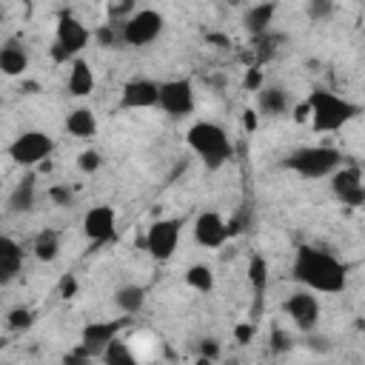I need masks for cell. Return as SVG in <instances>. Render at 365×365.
Wrapping results in <instances>:
<instances>
[{"label":"cell","mask_w":365,"mask_h":365,"mask_svg":"<svg viewBox=\"0 0 365 365\" xmlns=\"http://www.w3.org/2000/svg\"><path fill=\"white\" fill-rule=\"evenodd\" d=\"M114 305L123 311V314H137V311H143V305H145V288L143 285H123V288H117L114 291Z\"/></svg>","instance_id":"obj_22"},{"label":"cell","mask_w":365,"mask_h":365,"mask_svg":"<svg viewBox=\"0 0 365 365\" xmlns=\"http://www.w3.org/2000/svg\"><path fill=\"white\" fill-rule=\"evenodd\" d=\"M308 342H311V348H314V351H328V348H331L325 336H314V334H311V339H308Z\"/></svg>","instance_id":"obj_38"},{"label":"cell","mask_w":365,"mask_h":365,"mask_svg":"<svg viewBox=\"0 0 365 365\" xmlns=\"http://www.w3.org/2000/svg\"><path fill=\"white\" fill-rule=\"evenodd\" d=\"M31 311L29 308H14L11 314H9V328L11 331H23V328H29L31 325Z\"/></svg>","instance_id":"obj_29"},{"label":"cell","mask_w":365,"mask_h":365,"mask_svg":"<svg viewBox=\"0 0 365 365\" xmlns=\"http://www.w3.org/2000/svg\"><path fill=\"white\" fill-rule=\"evenodd\" d=\"M157 106L171 114V117H188L194 111V86L191 80L180 77V80H165L160 83V94H157Z\"/></svg>","instance_id":"obj_8"},{"label":"cell","mask_w":365,"mask_h":365,"mask_svg":"<svg viewBox=\"0 0 365 365\" xmlns=\"http://www.w3.org/2000/svg\"><path fill=\"white\" fill-rule=\"evenodd\" d=\"M257 125V117H254V111H245V128H254Z\"/></svg>","instance_id":"obj_40"},{"label":"cell","mask_w":365,"mask_h":365,"mask_svg":"<svg viewBox=\"0 0 365 365\" xmlns=\"http://www.w3.org/2000/svg\"><path fill=\"white\" fill-rule=\"evenodd\" d=\"M94 91V74L86 60H74L68 71V94L74 97H88Z\"/></svg>","instance_id":"obj_20"},{"label":"cell","mask_w":365,"mask_h":365,"mask_svg":"<svg viewBox=\"0 0 365 365\" xmlns=\"http://www.w3.org/2000/svg\"><path fill=\"white\" fill-rule=\"evenodd\" d=\"M259 80H262L259 71H248L245 74V88H259Z\"/></svg>","instance_id":"obj_39"},{"label":"cell","mask_w":365,"mask_h":365,"mask_svg":"<svg viewBox=\"0 0 365 365\" xmlns=\"http://www.w3.org/2000/svg\"><path fill=\"white\" fill-rule=\"evenodd\" d=\"M185 279H188L191 288H197V291H202V294H208V291L214 288V271H211L208 265H191L188 274H185Z\"/></svg>","instance_id":"obj_26"},{"label":"cell","mask_w":365,"mask_h":365,"mask_svg":"<svg viewBox=\"0 0 365 365\" xmlns=\"http://www.w3.org/2000/svg\"><path fill=\"white\" fill-rule=\"evenodd\" d=\"M160 31H163V14L154 9H134V14L125 23H120V40L134 48L154 43Z\"/></svg>","instance_id":"obj_5"},{"label":"cell","mask_w":365,"mask_h":365,"mask_svg":"<svg viewBox=\"0 0 365 365\" xmlns=\"http://www.w3.org/2000/svg\"><path fill=\"white\" fill-rule=\"evenodd\" d=\"M234 336H237V342H242V345L251 342V339H254V322L248 319V322L237 325V328H234Z\"/></svg>","instance_id":"obj_33"},{"label":"cell","mask_w":365,"mask_h":365,"mask_svg":"<svg viewBox=\"0 0 365 365\" xmlns=\"http://www.w3.org/2000/svg\"><path fill=\"white\" fill-rule=\"evenodd\" d=\"M100 356H103V365H140V359H137V354L131 351V345L123 342L120 336L111 339V342L103 348Z\"/></svg>","instance_id":"obj_25"},{"label":"cell","mask_w":365,"mask_h":365,"mask_svg":"<svg viewBox=\"0 0 365 365\" xmlns=\"http://www.w3.org/2000/svg\"><path fill=\"white\" fill-rule=\"evenodd\" d=\"M34 200H37V185H34V174H26L14 191L9 194V211L11 214H29L34 208Z\"/></svg>","instance_id":"obj_18"},{"label":"cell","mask_w":365,"mask_h":365,"mask_svg":"<svg viewBox=\"0 0 365 365\" xmlns=\"http://www.w3.org/2000/svg\"><path fill=\"white\" fill-rule=\"evenodd\" d=\"M26 68H29L26 51H23L17 43H6V46L0 48V71L9 74V77H17V74H23Z\"/></svg>","instance_id":"obj_23"},{"label":"cell","mask_w":365,"mask_h":365,"mask_svg":"<svg viewBox=\"0 0 365 365\" xmlns=\"http://www.w3.org/2000/svg\"><path fill=\"white\" fill-rule=\"evenodd\" d=\"M282 165L302 177L319 180V177H328L336 168H342V151H336L331 145H302V148L291 151Z\"/></svg>","instance_id":"obj_4"},{"label":"cell","mask_w":365,"mask_h":365,"mask_svg":"<svg viewBox=\"0 0 365 365\" xmlns=\"http://www.w3.org/2000/svg\"><path fill=\"white\" fill-rule=\"evenodd\" d=\"M77 165H80V171H86V174H91V171H97V168L103 165V157H100V151H94V148H86V151L80 154V160H77Z\"/></svg>","instance_id":"obj_28"},{"label":"cell","mask_w":365,"mask_h":365,"mask_svg":"<svg viewBox=\"0 0 365 365\" xmlns=\"http://www.w3.org/2000/svg\"><path fill=\"white\" fill-rule=\"evenodd\" d=\"M188 145H191V151L205 163V168H220V165H225L231 157H234V145H231V140H228V134L217 125V123H194L191 128H188Z\"/></svg>","instance_id":"obj_3"},{"label":"cell","mask_w":365,"mask_h":365,"mask_svg":"<svg viewBox=\"0 0 365 365\" xmlns=\"http://www.w3.org/2000/svg\"><path fill=\"white\" fill-rule=\"evenodd\" d=\"M328 11H331V3H328V0H311V3H308V14H311L314 20H317V17H325Z\"/></svg>","instance_id":"obj_34"},{"label":"cell","mask_w":365,"mask_h":365,"mask_svg":"<svg viewBox=\"0 0 365 365\" xmlns=\"http://www.w3.org/2000/svg\"><path fill=\"white\" fill-rule=\"evenodd\" d=\"M20 271H23V248L11 237L0 234V285L17 279Z\"/></svg>","instance_id":"obj_16"},{"label":"cell","mask_w":365,"mask_h":365,"mask_svg":"<svg viewBox=\"0 0 365 365\" xmlns=\"http://www.w3.org/2000/svg\"><path fill=\"white\" fill-rule=\"evenodd\" d=\"M31 251H34V257H37L40 262H54V259L60 257V234H57L54 228L40 231V234L34 237Z\"/></svg>","instance_id":"obj_24"},{"label":"cell","mask_w":365,"mask_h":365,"mask_svg":"<svg viewBox=\"0 0 365 365\" xmlns=\"http://www.w3.org/2000/svg\"><path fill=\"white\" fill-rule=\"evenodd\" d=\"M285 314L288 319L297 325V331L302 334H314L319 325V299L314 297V291H294L285 299Z\"/></svg>","instance_id":"obj_10"},{"label":"cell","mask_w":365,"mask_h":365,"mask_svg":"<svg viewBox=\"0 0 365 365\" xmlns=\"http://www.w3.org/2000/svg\"><path fill=\"white\" fill-rule=\"evenodd\" d=\"M308 117H311V125L317 131H336L342 128L345 123H351L356 114H359V106L345 100V97H336L325 88H317L311 91L308 97Z\"/></svg>","instance_id":"obj_2"},{"label":"cell","mask_w":365,"mask_h":365,"mask_svg":"<svg viewBox=\"0 0 365 365\" xmlns=\"http://www.w3.org/2000/svg\"><path fill=\"white\" fill-rule=\"evenodd\" d=\"M74 291H77V279L68 274V277H63V282H60V297H74Z\"/></svg>","instance_id":"obj_35"},{"label":"cell","mask_w":365,"mask_h":365,"mask_svg":"<svg viewBox=\"0 0 365 365\" xmlns=\"http://www.w3.org/2000/svg\"><path fill=\"white\" fill-rule=\"evenodd\" d=\"M66 131L80 137V140H88L97 134V117L91 114V108H74L66 117Z\"/></svg>","instance_id":"obj_21"},{"label":"cell","mask_w":365,"mask_h":365,"mask_svg":"<svg viewBox=\"0 0 365 365\" xmlns=\"http://www.w3.org/2000/svg\"><path fill=\"white\" fill-rule=\"evenodd\" d=\"M200 354H202V356H205V359H214V356H217V354H220V345H217V342H214V339H205V342H202V345H200Z\"/></svg>","instance_id":"obj_37"},{"label":"cell","mask_w":365,"mask_h":365,"mask_svg":"<svg viewBox=\"0 0 365 365\" xmlns=\"http://www.w3.org/2000/svg\"><path fill=\"white\" fill-rule=\"evenodd\" d=\"M194 240L202 248H222L228 240V222L217 211H202L194 220Z\"/></svg>","instance_id":"obj_12"},{"label":"cell","mask_w":365,"mask_h":365,"mask_svg":"<svg viewBox=\"0 0 365 365\" xmlns=\"http://www.w3.org/2000/svg\"><path fill=\"white\" fill-rule=\"evenodd\" d=\"M66 365H91V354L80 345V348H74L71 354H66V359H63Z\"/></svg>","instance_id":"obj_32"},{"label":"cell","mask_w":365,"mask_h":365,"mask_svg":"<svg viewBox=\"0 0 365 365\" xmlns=\"http://www.w3.org/2000/svg\"><path fill=\"white\" fill-rule=\"evenodd\" d=\"M83 231L91 242H106L114 237V211L111 205H94L83 217Z\"/></svg>","instance_id":"obj_14"},{"label":"cell","mask_w":365,"mask_h":365,"mask_svg":"<svg viewBox=\"0 0 365 365\" xmlns=\"http://www.w3.org/2000/svg\"><path fill=\"white\" fill-rule=\"evenodd\" d=\"M51 200H57L60 205H68V200H71V191H68L66 185H57V188H51Z\"/></svg>","instance_id":"obj_36"},{"label":"cell","mask_w":365,"mask_h":365,"mask_svg":"<svg viewBox=\"0 0 365 365\" xmlns=\"http://www.w3.org/2000/svg\"><path fill=\"white\" fill-rule=\"evenodd\" d=\"M274 14H277V6L274 3H257V6H251L248 11H245V29L254 34V37H259V34H265L268 31V26L274 23Z\"/></svg>","instance_id":"obj_19"},{"label":"cell","mask_w":365,"mask_h":365,"mask_svg":"<svg viewBox=\"0 0 365 365\" xmlns=\"http://www.w3.org/2000/svg\"><path fill=\"white\" fill-rule=\"evenodd\" d=\"M94 40L106 48H114L117 43H123L120 40V23H103L100 29H94Z\"/></svg>","instance_id":"obj_27"},{"label":"cell","mask_w":365,"mask_h":365,"mask_svg":"<svg viewBox=\"0 0 365 365\" xmlns=\"http://www.w3.org/2000/svg\"><path fill=\"white\" fill-rule=\"evenodd\" d=\"M51 151H54V140L46 131H23L9 145V157L23 168H31V165L43 163Z\"/></svg>","instance_id":"obj_6"},{"label":"cell","mask_w":365,"mask_h":365,"mask_svg":"<svg viewBox=\"0 0 365 365\" xmlns=\"http://www.w3.org/2000/svg\"><path fill=\"white\" fill-rule=\"evenodd\" d=\"M123 328V319H111V322H88L86 328H83V348L91 354V356H97V354H103V348L111 342V339H117V331Z\"/></svg>","instance_id":"obj_15"},{"label":"cell","mask_w":365,"mask_h":365,"mask_svg":"<svg viewBox=\"0 0 365 365\" xmlns=\"http://www.w3.org/2000/svg\"><path fill=\"white\" fill-rule=\"evenodd\" d=\"M248 274H251L254 288H257V291H262V288H265V259H262V257H254V259H251Z\"/></svg>","instance_id":"obj_30"},{"label":"cell","mask_w":365,"mask_h":365,"mask_svg":"<svg viewBox=\"0 0 365 365\" xmlns=\"http://www.w3.org/2000/svg\"><path fill=\"white\" fill-rule=\"evenodd\" d=\"M294 117H297V120H305V117H308V106H299V108L294 111Z\"/></svg>","instance_id":"obj_41"},{"label":"cell","mask_w":365,"mask_h":365,"mask_svg":"<svg viewBox=\"0 0 365 365\" xmlns=\"http://www.w3.org/2000/svg\"><path fill=\"white\" fill-rule=\"evenodd\" d=\"M271 348H274L277 354H285V351H291V336H288L285 331L274 328V331H271Z\"/></svg>","instance_id":"obj_31"},{"label":"cell","mask_w":365,"mask_h":365,"mask_svg":"<svg viewBox=\"0 0 365 365\" xmlns=\"http://www.w3.org/2000/svg\"><path fill=\"white\" fill-rule=\"evenodd\" d=\"M157 94H160V83H154L148 77H134L123 86L120 106L123 108H151V106H157Z\"/></svg>","instance_id":"obj_13"},{"label":"cell","mask_w":365,"mask_h":365,"mask_svg":"<svg viewBox=\"0 0 365 365\" xmlns=\"http://www.w3.org/2000/svg\"><path fill=\"white\" fill-rule=\"evenodd\" d=\"M294 277L308 288V291H322V294H339L348 285V268L339 262L334 254L302 245L294 259Z\"/></svg>","instance_id":"obj_1"},{"label":"cell","mask_w":365,"mask_h":365,"mask_svg":"<svg viewBox=\"0 0 365 365\" xmlns=\"http://www.w3.org/2000/svg\"><path fill=\"white\" fill-rule=\"evenodd\" d=\"M331 188L336 194V200H342V205L359 208L365 202V185H362V171L356 165H342L331 174Z\"/></svg>","instance_id":"obj_11"},{"label":"cell","mask_w":365,"mask_h":365,"mask_svg":"<svg viewBox=\"0 0 365 365\" xmlns=\"http://www.w3.org/2000/svg\"><path fill=\"white\" fill-rule=\"evenodd\" d=\"M180 242V222L177 220H157L148 225V234L143 240V245L148 248V254L160 262L171 259Z\"/></svg>","instance_id":"obj_9"},{"label":"cell","mask_w":365,"mask_h":365,"mask_svg":"<svg viewBox=\"0 0 365 365\" xmlns=\"http://www.w3.org/2000/svg\"><path fill=\"white\" fill-rule=\"evenodd\" d=\"M91 40V31L74 17V14H60L57 20V46H54V60H71L77 57Z\"/></svg>","instance_id":"obj_7"},{"label":"cell","mask_w":365,"mask_h":365,"mask_svg":"<svg viewBox=\"0 0 365 365\" xmlns=\"http://www.w3.org/2000/svg\"><path fill=\"white\" fill-rule=\"evenodd\" d=\"M257 106H259L262 114H268V117H279V114L288 111L291 100H288V91H285L282 86H265V88L257 91Z\"/></svg>","instance_id":"obj_17"}]
</instances>
